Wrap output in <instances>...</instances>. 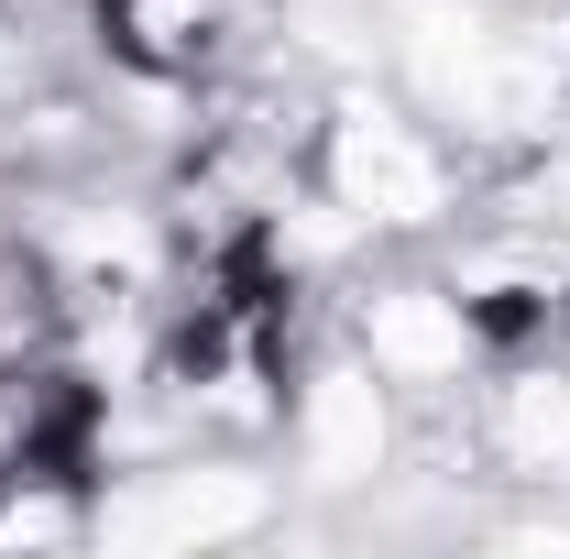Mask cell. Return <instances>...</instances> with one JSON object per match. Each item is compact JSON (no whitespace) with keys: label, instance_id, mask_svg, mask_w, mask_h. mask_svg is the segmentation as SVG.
<instances>
[{"label":"cell","instance_id":"8992f818","mask_svg":"<svg viewBox=\"0 0 570 559\" xmlns=\"http://www.w3.org/2000/svg\"><path fill=\"white\" fill-rule=\"evenodd\" d=\"M110 33L142 67H198L209 56V0H110Z\"/></svg>","mask_w":570,"mask_h":559},{"label":"cell","instance_id":"52a82bcc","mask_svg":"<svg viewBox=\"0 0 570 559\" xmlns=\"http://www.w3.org/2000/svg\"><path fill=\"white\" fill-rule=\"evenodd\" d=\"M504 450H515L527 472H560V461H570V384L527 373V384L504 395Z\"/></svg>","mask_w":570,"mask_h":559},{"label":"cell","instance_id":"30bf717a","mask_svg":"<svg viewBox=\"0 0 570 559\" xmlns=\"http://www.w3.org/2000/svg\"><path fill=\"white\" fill-rule=\"evenodd\" d=\"M67 242H77V264H110V275H142V231H132V219H77Z\"/></svg>","mask_w":570,"mask_h":559},{"label":"cell","instance_id":"277c9868","mask_svg":"<svg viewBox=\"0 0 570 559\" xmlns=\"http://www.w3.org/2000/svg\"><path fill=\"white\" fill-rule=\"evenodd\" d=\"M472 341H483L472 296H439V285H395V296L362 307V351H373L384 384H450L472 362Z\"/></svg>","mask_w":570,"mask_h":559},{"label":"cell","instance_id":"ba28073f","mask_svg":"<svg viewBox=\"0 0 570 559\" xmlns=\"http://www.w3.org/2000/svg\"><path fill=\"white\" fill-rule=\"evenodd\" d=\"M549 285H560L549 253H483V264L461 275V296H515V307H527V296H549Z\"/></svg>","mask_w":570,"mask_h":559},{"label":"cell","instance_id":"7a4b0ae2","mask_svg":"<svg viewBox=\"0 0 570 559\" xmlns=\"http://www.w3.org/2000/svg\"><path fill=\"white\" fill-rule=\"evenodd\" d=\"M330 187H341L352 219H384V231L450 209V165H439L406 121H384V110H352V121L330 133Z\"/></svg>","mask_w":570,"mask_h":559},{"label":"cell","instance_id":"6da1fadb","mask_svg":"<svg viewBox=\"0 0 570 559\" xmlns=\"http://www.w3.org/2000/svg\"><path fill=\"white\" fill-rule=\"evenodd\" d=\"M406 67H417V88L439 110H461V121H483V133L527 121L538 88H549V77L527 67L494 22H472V11H417V22H406Z\"/></svg>","mask_w":570,"mask_h":559},{"label":"cell","instance_id":"3957f363","mask_svg":"<svg viewBox=\"0 0 570 559\" xmlns=\"http://www.w3.org/2000/svg\"><path fill=\"white\" fill-rule=\"evenodd\" d=\"M99 527H110V549H219V538L264 527V483L253 472H154Z\"/></svg>","mask_w":570,"mask_h":559},{"label":"cell","instance_id":"5b68a950","mask_svg":"<svg viewBox=\"0 0 570 559\" xmlns=\"http://www.w3.org/2000/svg\"><path fill=\"white\" fill-rule=\"evenodd\" d=\"M307 472L318 483H373L384 472V384H373V362H330L318 384H307Z\"/></svg>","mask_w":570,"mask_h":559},{"label":"cell","instance_id":"9c48e42d","mask_svg":"<svg viewBox=\"0 0 570 559\" xmlns=\"http://www.w3.org/2000/svg\"><path fill=\"white\" fill-rule=\"evenodd\" d=\"M56 538H77L67 493H11V504H0V549H56Z\"/></svg>","mask_w":570,"mask_h":559}]
</instances>
